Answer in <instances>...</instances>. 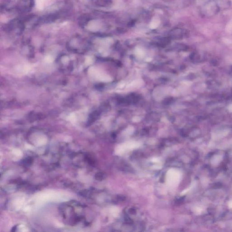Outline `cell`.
Masks as SVG:
<instances>
[{"mask_svg":"<svg viewBox=\"0 0 232 232\" xmlns=\"http://www.w3.org/2000/svg\"><path fill=\"white\" fill-rule=\"evenodd\" d=\"M160 24V20L158 17H154L150 24V28L152 29H155L158 27Z\"/></svg>","mask_w":232,"mask_h":232,"instance_id":"obj_1","label":"cell"},{"mask_svg":"<svg viewBox=\"0 0 232 232\" xmlns=\"http://www.w3.org/2000/svg\"><path fill=\"white\" fill-rule=\"evenodd\" d=\"M95 177H96V179L98 180H101L105 179V177H106V175L103 173L100 172L96 174Z\"/></svg>","mask_w":232,"mask_h":232,"instance_id":"obj_2","label":"cell"},{"mask_svg":"<svg viewBox=\"0 0 232 232\" xmlns=\"http://www.w3.org/2000/svg\"><path fill=\"white\" fill-rule=\"evenodd\" d=\"M129 212L131 214H135L136 213V210L134 209L133 208H131L129 210Z\"/></svg>","mask_w":232,"mask_h":232,"instance_id":"obj_3","label":"cell"}]
</instances>
